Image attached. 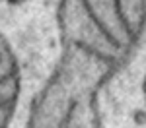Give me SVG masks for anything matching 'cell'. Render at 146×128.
<instances>
[{"instance_id": "6da1fadb", "label": "cell", "mask_w": 146, "mask_h": 128, "mask_svg": "<svg viewBox=\"0 0 146 128\" xmlns=\"http://www.w3.org/2000/svg\"><path fill=\"white\" fill-rule=\"evenodd\" d=\"M60 56L35 93L25 128H103L100 91L146 33V0H58Z\"/></svg>"}, {"instance_id": "3957f363", "label": "cell", "mask_w": 146, "mask_h": 128, "mask_svg": "<svg viewBox=\"0 0 146 128\" xmlns=\"http://www.w3.org/2000/svg\"><path fill=\"white\" fill-rule=\"evenodd\" d=\"M142 95H144V103H146V74H144V80H142Z\"/></svg>"}, {"instance_id": "277c9868", "label": "cell", "mask_w": 146, "mask_h": 128, "mask_svg": "<svg viewBox=\"0 0 146 128\" xmlns=\"http://www.w3.org/2000/svg\"><path fill=\"white\" fill-rule=\"evenodd\" d=\"M4 2H8V4H22V2H27V0H4Z\"/></svg>"}, {"instance_id": "7a4b0ae2", "label": "cell", "mask_w": 146, "mask_h": 128, "mask_svg": "<svg viewBox=\"0 0 146 128\" xmlns=\"http://www.w3.org/2000/svg\"><path fill=\"white\" fill-rule=\"evenodd\" d=\"M22 93V70L16 53L0 31V128H8Z\"/></svg>"}]
</instances>
